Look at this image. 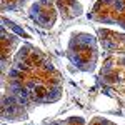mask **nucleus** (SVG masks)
<instances>
[{
	"instance_id": "obj_1",
	"label": "nucleus",
	"mask_w": 125,
	"mask_h": 125,
	"mask_svg": "<svg viewBox=\"0 0 125 125\" xmlns=\"http://www.w3.org/2000/svg\"><path fill=\"white\" fill-rule=\"evenodd\" d=\"M63 80L53 62L30 42L22 43L9 68L2 72V118L5 122L27 120L39 105L62 98Z\"/></svg>"
},
{
	"instance_id": "obj_3",
	"label": "nucleus",
	"mask_w": 125,
	"mask_h": 125,
	"mask_svg": "<svg viewBox=\"0 0 125 125\" xmlns=\"http://www.w3.org/2000/svg\"><path fill=\"white\" fill-rule=\"evenodd\" d=\"M88 19L125 30V0H97L88 12Z\"/></svg>"
},
{
	"instance_id": "obj_6",
	"label": "nucleus",
	"mask_w": 125,
	"mask_h": 125,
	"mask_svg": "<svg viewBox=\"0 0 125 125\" xmlns=\"http://www.w3.org/2000/svg\"><path fill=\"white\" fill-rule=\"evenodd\" d=\"M97 37L102 50L107 55H124L125 57V33L115 32L107 27H97Z\"/></svg>"
},
{
	"instance_id": "obj_10",
	"label": "nucleus",
	"mask_w": 125,
	"mask_h": 125,
	"mask_svg": "<svg viewBox=\"0 0 125 125\" xmlns=\"http://www.w3.org/2000/svg\"><path fill=\"white\" fill-rule=\"evenodd\" d=\"M30 0H2V12H9V10H19L25 3H29Z\"/></svg>"
},
{
	"instance_id": "obj_8",
	"label": "nucleus",
	"mask_w": 125,
	"mask_h": 125,
	"mask_svg": "<svg viewBox=\"0 0 125 125\" xmlns=\"http://www.w3.org/2000/svg\"><path fill=\"white\" fill-rule=\"evenodd\" d=\"M58 9V13L63 20L77 19L83 13V7L78 0H53Z\"/></svg>"
},
{
	"instance_id": "obj_9",
	"label": "nucleus",
	"mask_w": 125,
	"mask_h": 125,
	"mask_svg": "<svg viewBox=\"0 0 125 125\" xmlns=\"http://www.w3.org/2000/svg\"><path fill=\"white\" fill-rule=\"evenodd\" d=\"M48 125H88L85 122L83 117H77V115H72V117H67V118H58L55 122Z\"/></svg>"
},
{
	"instance_id": "obj_7",
	"label": "nucleus",
	"mask_w": 125,
	"mask_h": 125,
	"mask_svg": "<svg viewBox=\"0 0 125 125\" xmlns=\"http://www.w3.org/2000/svg\"><path fill=\"white\" fill-rule=\"evenodd\" d=\"M19 48H20V39L3 27L2 29V72H5L9 68L10 62H12V58L17 53Z\"/></svg>"
},
{
	"instance_id": "obj_5",
	"label": "nucleus",
	"mask_w": 125,
	"mask_h": 125,
	"mask_svg": "<svg viewBox=\"0 0 125 125\" xmlns=\"http://www.w3.org/2000/svg\"><path fill=\"white\" fill-rule=\"evenodd\" d=\"M58 9L53 0H33L29 7L30 20L42 29H52L57 22Z\"/></svg>"
},
{
	"instance_id": "obj_4",
	"label": "nucleus",
	"mask_w": 125,
	"mask_h": 125,
	"mask_svg": "<svg viewBox=\"0 0 125 125\" xmlns=\"http://www.w3.org/2000/svg\"><path fill=\"white\" fill-rule=\"evenodd\" d=\"M100 82L115 90H125V57L108 55L100 70Z\"/></svg>"
},
{
	"instance_id": "obj_2",
	"label": "nucleus",
	"mask_w": 125,
	"mask_h": 125,
	"mask_svg": "<svg viewBox=\"0 0 125 125\" xmlns=\"http://www.w3.org/2000/svg\"><path fill=\"white\" fill-rule=\"evenodd\" d=\"M67 58L82 72H94L98 62V39L85 30H77L67 43Z\"/></svg>"
},
{
	"instance_id": "obj_11",
	"label": "nucleus",
	"mask_w": 125,
	"mask_h": 125,
	"mask_svg": "<svg viewBox=\"0 0 125 125\" xmlns=\"http://www.w3.org/2000/svg\"><path fill=\"white\" fill-rule=\"evenodd\" d=\"M88 125H117V124H114L112 120H108L105 117H94V118L88 122Z\"/></svg>"
}]
</instances>
